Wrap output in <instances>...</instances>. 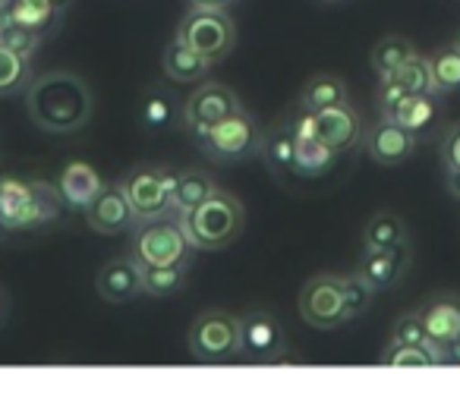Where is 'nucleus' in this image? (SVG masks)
<instances>
[{
	"mask_svg": "<svg viewBox=\"0 0 460 406\" xmlns=\"http://www.w3.org/2000/svg\"><path fill=\"white\" fill-rule=\"evenodd\" d=\"M102 186H104V180L98 177V171L89 161H70V164L60 171V180H58L60 199H64V205L73 211H83L85 205L102 192Z\"/></svg>",
	"mask_w": 460,
	"mask_h": 406,
	"instance_id": "6ab92c4d",
	"label": "nucleus"
},
{
	"mask_svg": "<svg viewBox=\"0 0 460 406\" xmlns=\"http://www.w3.org/2000/svg\"><path fill=\"white\" fill-rule=\"evenodd\" d=\"M211 66L215 64H211L208 57L196 54L192 48H186L183 41H177V39H173L171 45L164 48V54H161V70H164V76L180 85H192V83L208 79Z\"/></svg>",
	"mask_w": 460,
	"mask_h": 406,
	"instance_id": "aec40b11",
	"label": "nucleus"
},
{
	"mask_svg": "<svg viewBox=\"0 0 460 406\" xmlns=\"http://www.w3.org/2000/svg\"><path fill=\"white\" fill-rule=\"evenodd\" d=\"M190 7H208V10H230L237 7L240 0H186Z\"/></svg>",
	"mask_w": 460,
	"mask_h": 406,
	"instance_id": "58836bf2",
	"label": "nucleus"
},
{
	"mask_svg": "<svg viewBox=\"0 0 460 406\" xmlns=\"http://www.w3.org/2000/svg\"><path fill=\"white\" fill-rule=\"evenodd\" d=\"M438 154H441V164H445V171H460V123L447 127V133L441 136Z\"/></svg>",
	"mask_w": 460,
	"mask_h": 406,
	"instance_id": "4c0bfd02",
	"label": "nucleus"
},
{
	"mask_svg": "<svg viewBox=\"0 0 460 406\" xmlns=\"http://www.w3.org/2000/svg\"><path fill=\"white\" fill-rule=\"evenodd\" d=\"M60 211H64V199L58 192V183L0 173V221L7 234L51 227L60 221Z\"/></svg>",
	"mask_w": 460,
	"mask_h": 406,
	"instance_id": "f03ea898",
	"label": "nucleus"
},
{
	"mask_svg": "<svg viewBox=\"0 0 460 406\" xmlns=\"http://www.w3.org/2000/svg\"><path fill=\"white\" fill-rule=\"evenodd\" d=\"M29 83H32V60L0 45V98L20 95Z\"/></svg>",
	"mask_w": 460,
	"mask_h": 406,
	"instance_id": "7c9ffc66",
	"label": "nucleus"
},
{
	"mask_svg": "<svg viewBox=\"0 0 460 406\" xmlns=\"http://www.w3.org/2000/svg\"><path fill=\"white\" fill-rule=\"evenodd\" d=\"M183 224V234L190 240V249L199 252H215V249H227L230 243H237L246 224V208L237 196L215 190L205 202H199L192 211L177 215Z\"/></svg>",
	"mask_w": 460,
	"mask_h": 406,
	"instance_id": "7ed1b4c3",
	"label": "nucleus"
},
{
	"mask_svg": "<svg viewBox=\"0 0 460 406\" xmlns=\"http://www.w3.org/2000/svg\"><path fill=\"white\" fill-rule=\"evenodd\" d=\"M315 136L332 148L334 154H347L363 142V117L350 102L334 108L315 110Z\"/></svg>",
	"mask_w": 460,
	"mask_h": 406,
	"instance_id": "ddd939ff",
	"label": "nucleus"
},
{
	"mask_svg": "<svg viewBox=\"0 0 460 406\" xmlns=\"http://www.w3.org/2000/svg\"><path fill=\"white\" fill-rule=\"evenodd\" d=\"M26 110L39 129L51 136H66L92 120L95 98L79 73L48 70L26 85Z\"/></svg>",
	"mask_w": 460,
	"mask_h": 406,
	"instance_id": "f257e3e1",
	"label": "nucleus"
},
{
	"mask_svg": "<svg viewBox=\"0 0 460 406\" xmlns=\"http://www.w3.org/2000/svg\"><path fill=\"white\" fill-rule=\"evenodd\" d=\"M294 152H296V139H294V133H290L288 120L271 127L269 133H262V154L275 173L294 167Z\"/></svg>",
	"mask_w": 460,
	"mask_h": 406,
	"instance_id": "c85d7f7f",
	"label": "nucleus"
},
{
	"mask_svg": "<svg viewBox=\"0 0 460 406\" xmlns=\"http://www.w3.org/2000/svg\"><path fill=\"white\" fill-rule=\"evenodd\" d=\"M186 284V261L180 265L142 268V296H171Z\"/></svg>",
	"mask_w": 460,
	"mask_h": 406,
	"instance_id": "2f4dec72",
	"label": "nucleus"
},
{
	"mask_svg": "<svg viewBox=\"0 0 460 406\" xmlns=\"http://www.w3.org/2000/svg\"><path fill=\"white\" fill-rule=\"evenodd\" d=\"M391 343H420V347H432L426 328H422V322H420V312H410V315L397 318L394 331H391Z\"/></svg>",
	"mask_w": 460,
	"mask_h": 406,
	"instance_id": "c9c22d12",
	"label": "nucleus"
},
{
	"mask_svg": "<svg viewBox=\"0 0 460 406\" xmlns=\"http://www.w3.org/2000/svg\"><path fill=\"white\" fill-rule=\"evenodd\" d=\"M445 353L435 347H420V343H388V349L382 353V366L394 368H429L441 366Z\"/></svg>",
	"mask_w": 460,
	"mask_h": 406,
	"instance_id": "cd10ccee",
	"label": "nucleus"
},
{
	"mask_svg": "<svg viewBox=\"0 0 460 406\" xmlns=\"http://www.w3.org/2000/svg\"><path fill=\"white\" fill-rule=\"evenodd\" d=\"M429 66H432V85L435 95H451V92H460V48L445 45L429 57Z\"/></svg>",
	"mask_w": 460,
	"mask_h": 406,
	"instance_id": "bb28decb",
	"label": "nucleus"
},
{
	"mask_svg": "<svg viewBox=\"0 0 460 406\" xmlns=\"http://www.w3.org/2000/svg\"><path fill=\"white\" fill-rule=\"evenodd\" d=\"M4 236H7V227H4V221H0V240H4Z\"/></svg>",
	"mask_w": 460,
	"mask_h": 406,
	"instance_id": "c03bdc74",
	"label": "nucleus"
},
{
	"mask_svg": "<svg viewBox=\"0 0 460 406\" xmlns=\"http://www.w3.org/2000/svg\"><path fill=\"white\" fill-rule=\"evenodd\" d=\"M350 102V92H347V83L338 76H315L303 85V95H300V108L315 114V110H325L334 108V104H344Z\"/></svg>",
	"mask_w": 460,
	"mask_h": 406,
	"instance_id": "a878e982",
	"label": "nucleus"
},
{
	"mask_svg": "<svg viewBox=\"0 0 460 406\" xmlns=\"http://www.w3.org/2000/svg\"><path fill=\"white\" fill-rule=\"evenodd\" d=\"M288 353V331L275 312L250 309L240 315V359L275 362Z\"/></svg>",
	"mask_w": 460,
	"mask_h": 406,
	"instance_id": "9b49d317",
	"label": "nucleus"
},
{
	"mask_svg": "<svg viewBox=\"0 0 460 406\" xmlns=\"http://www.w3.org/2000/svg\"><path fill=\"white\" fill-rule=\"evenodd\" d=\"M7 315H10V293H7V287L0 284V324L7 322Z\"/></svg>",
	"mask_w": 460,
	"mask_h": 406,
	"instance_id": "a19ab883",
	"label": "nucleus"
},
{
	"mask_svg": "<svg viewBox=\"0 0 460 406\" xmlns=\"http://www.w3.org/2000/svg\"><path fill=\"white\" fill-rule=\"evenodd\" d=\"M51 4H54V10H58L60 16H66V13H70V7H73V0H51Z\"/></svg>",
	"mask_w": 460,
	"mask_h": 406,
	"instance_id": "37998d69",
	"label": "nucleus"
},
{
	"mask_svg": "<svg viewBox=\"0 0 460 406\" xmlns=\"http://www.w3.org/2000/svg\"><path fill=\"white\" fill-rule=\"evenodd\" d=\"M177 41L208 57L211 64H221L237 48V22L230 20L227 10L190 7L177 26Z\"/></svg>",
	"mask_w": 460,
	"mask_h": 406,
	"instance_id": "0eeeda50",
	"label": "nucleus"
},
{
	"mask_svg": "<svg viewBox=\"0 0 460 406\" xmlns=\"http://www.w3.org/2000/svg\"><path fill=\"white\" fill-rule=\"evenodd\" d=\"M4 16L20 22V26L32 29V32H39L41 39H51L60 29V22H64V16L54 10L51 0H7Z\"/></svg>",
	"mask_w": 460,
	"mask_h": 406,
	"instance_id": "412c9836",
	"label": "nucleus"
},
{
	"mask_svg": "<svg viewBox=\"0 0 460 406\" xmlns=\"http://www.w3.org/2000/svg\"><path fill=\"white\" fill-rule=\"evenodd\" d=\"M407 265H410V243L407 246H394V249H363L357 274L378 293V290H388V287L401 284Z\"/></svg>",
	"mask_w": 460,
	"mask_h": 406,
	"instance_id": "dca6fc26",
	"label": "nucleus"
},
{
	"mask_svg": "<svg viewBox=\"0 0 460 406\" xmlns=\"http://www.w3.org/2000/svg\"><path fill=\"white\" fill-rule=\"evenodd\" d=\"M133 255L142 268L180 265L190 255V240L183 234V224L177 215L148 217L133 224Z\"/></svg>",
	"mask_w": 460,
	"mask_h": 406,
	"instance_id": "423d86ee",
	"label": "nucleus"
},
{
	"mask_svg": "<svg viewBox=\"0 0 460 406\" xmlns=\"http://www.w3.org/2000/svg\"><path fill=\"white\" fill-rule=\"evenodd\" d=\"M334 158H338V154H334L332 148L319 139V136H313V139L296 142L294 167H290V173H296V177H306V180L325 177V173L334 167Z\"/></svg>",
	"mask_w": 460,
	"mask_h": 406,
	"instance_id": "b1692460",
	"label": "nucleus"
},
{
	"mask_svg": "<svg viewBox=\"0 0 460 406\" xmlns=\"http://www.w3.org/2000/svg\"><path fill=\"white\" fill-rule=\"evenodd\" d=\"M391 76L401 79L403 89L413 92V95H426V92H435L432 66H429V57H422V54H413V57H407L394 73H391Z\"/></svg>",
	"mask_w": 460,
	"mask_h": 406,
	"instance_id": "72a5a7b5",
	"label": "nucleus"
},
{
	"mask_svg": "<svg viewBox=\"0 0 460 406\" xmlns=\"http://www.w3.org/2000/svg\"><path fill=\"white\" fill-rule=\"evenodd\" d=\"M319 4H344V0H319Z\"/></svg>",
	"mask_w": 460,
	"mask_h": 406,
	"instance_id": "a18cd8bd",
	"label": "nucleus"
},
{
	"mask_svg": "<svg viewBox=\"0 0 460 406\" xmlns=\"http://www.w3.org/2000/svg\"><path fill=\"white\" fill-rule=\"evenodd\" d=\"M95 290L111 305L133 303L136 296H142V265L133 255H117V259L104 261L98 268Z\"/></svg>",
	"mask_w": 460,
	"mask_h": 406,
	"instance_id": "2eb2a0df",
	"label": "nucleus"
},
{
	"mask_svg": "<svg viewBox=\"0 0 460 406\" xmlns=\"http://www.w3.org/2000/svg\"><path fill=\"white\" fill-rule=\"evenodd\" d=\"M407 95H413V92L403 89V83L397 76H382L378 79V92H376V104H378V114L388 117L391 110L397 108V104L403 102Z\"/></svg>",
	"mask_w": 460,
	"mask_h": 406,
	"instance_id": "e433bc0d",
	"label": "nucleus"
},
{
	"mask_svg": "<svg viewBox=\"0 0 460 406\" xmlns=\"http://www.w3.org/2000/svg\"><path fill=\"white\" fill-rule=\"evenodd\" d=\"M41 41H45V39H41L39 32H32V29H26V26H20V22L7 20V16H0V45L10 48L13 54L32 60L35 54H39Z\"/></svg>",
	"mask_w": 460,
	"mask_h": 406,
	"instance_id": "473e14b6",
	"label": "nucleus"
},
{
	"mask_svg": "<svg viewBox=\"0 0 460 406\" xmlns=\"http://www.w3.org/2000/svg\"><path fill=\"white\" fill-rule=\"evenodd\" d=\"M215 190L217 186L211 183V177L205 171H177V183H173V196H171V215H186L199 202H205Z\"/></svg>",
	"mask_w": 460,
	"mask_h": 406,
	"instance_id": "5701e85b",
	"label": "nucleus"
},
{
	"mask_svg": "<svg viewBox=\"0 0 460 406\" xmlns=\"http://www.w3.org/2000/svg\"><path fill=\"white\" fill-rule=\"evenodd\" d=\"M243 108L240 95L230 85L215 83V79H202L196 85V92H190V98L183 102V127L192 139L205 133L208 127H215L217 120H224L227 114Z\"/></svg>",
	"mask_w": 460,
	"mask_h": 406,
	"instance_id": "9d476101",
	"label": "nucleus"
},
{
	"mask_svg": "<svg viewBox=\"0 0 460 406\" xmlns=\"http://www.w3.org/2000/svg\"><path fill=\"white\" fill-rule=\"evenodd\" d=\"M136 120L148 133H171V129L183 127V104L171 95L167 89H146L136 108Z\"/></svg>",
	"mask_w": 460,
	"mask_h": 406,
	"instance_id": "a211bd4d",
	"label": "nucleus"
},
{
	"mask_svg": "<svg viewBox=\"0 0 460 406\" xmlns=\"http://www.w3.org/2000/svg\"><path fill=\"white\" fill-rule=\"evenodd\" d=\"M388 117L420 139V136H426L429 129H432L435 117H438V95H435V92H426V95H407Z\"/></svg>",
	"mask_w": 460,
	"mask_h": 406,
	"instance_id": "4be33fe9",
	"label": "nucleus"
},
{
	"mask_svg": "<svg viewBox=\"0 0 460 406\" xmlns=\"http://www.w3.org/2000/svg\"><path fill=\"white\" fill-rule=\"evenodd\" d=\"M186 347L192 359L202 366H224V362L240 359V315L224 309L202 312L190 324Z\"/></svg>",
	"mask_w": 460,
	"mask_h": 406,
	"instance_id": "39448f33",
	"label": "nucleus"
},
{
	"mask_svg": "<svg viewBox=\"0 0 460 406\" xmlns=\"http://www.w3.org/2000/svg\"><path fill=\"white\" fill-rule=\"evenodd\" d=\"M407 246V224L394 211H378L363 227V249H394Z\"/></svg>",
	"mask_w": 460,
	"mask_h": 406,
	"instance_id": "393cba45",
	"label": "nucleus"
},
{
	"mask_svg": "<svg viewBox=\"0 0 460 406\" xmlns=\"http://www.w3.org/2000/svg\"><path fill=\"white\" fill-rule=\"evenodd\" d=\"M83 215H85V224L102 236L127 234L136 224V215H133V208H129L127 196H123L120 183H104L102 192L83 208Z\"/></svg>",
	"mask_w": 460,
	"mask_h": 406,
	"instance_id": "4468645a",
	"label": "nucleus"
},
{
	"mask_svg": "<svg viewBox=\"0 0 460 406\" xmlns=\"http://www.w3.org/2000/svg\"><path fill=\"white\" fill-rule=\"evenodd\" d=\"M416 136L394 123L391 117H378L372 127L363 129V148L376 164L382 167H401L413 158L416 152Z\"/></svg>",
	"mask_w": 460,
	"mask_h": 406,
	"instance_id": "f8f14e48",
	"label": "nucleus"
},
{
	"mask_svg": "<svg viewBox=\"0 0 460 406\" xmlns=\"http://www.w3.org/2000/svg\"><path fill=\"white\" fill-rule=\"evenodd\" d=\"M445 362H451V366H460V337L445 349Z\"/></svg>",
	"mask_w": 460,
	"mask_h": 406,
	"instance_id": "79ce46f5",
	"label": "nucleus"
},
{
	"mask_svg": "<svg viewBox=\"0 0 460 406\" xmlns=\"http://www.w3.org/2000/svg\"><path fill=\"white\" fill-rule=\"evenodd\" d=\"M420 322L429 334V343L445 353L460 337V299L454 293H438L420 309Z\"/></svg>",
	"mask_w": 460,
	"mask_h": 406,
	"instance_id": "f3484780",
	"label": "nucleus"
},
{
	"mask_svg": "<svg viewBox=\"0 0 460 406\" xmlns=\"http://www.w3.org/2000/svg\"><path fill=\"white\" fill-rule=\"evenodd\" d=\"M4 7H7V0H0V16H4Z\"/></svg>",
	"mask_w": 460,
	"mask_h": 406,
	"instance_id": "de8ad7c7",
	"label": "nucleus"
},
{
	"mask_svg": "<svg viewBox=\"0 0 460 406\" xmlns=\"http://www.w3.org/2000/svg\"><path fill=\"white\" fill-rule=\"evenodd\" d=\"M341 284H344V305H347V318H359L366 309L372 305V296H376V290H372L369 284H366L359 274H344L341 278Z\"/></svg>",
	"mask_w": 460,
	"mask_h": 406,
	"instance_id": "f704fd0d",
	"label": "nucleus"
},
{
	"mask_svg": "<svg viewBox=\"0 0 460 406\" xmlns=\"http://www.w3.org/2000/svg\"><path fill=\"white\" fill-rule=\"evenodd\" d=\"M196 146L215 164H237V161H250L252 154L262 152V127L250 110L240 108L205 129Z\"/></svg>",
	"mask_w": 460,
	"mask_h": 406,
	"instance_id": "20e7f679",
	"label": "nucleus"
},
{
	"mask_svg": "<svg viewBox=\"0 0 460 406\" xmlns=\"http://www.w3.org/2000/svg\"><path fill=\"white\" fill-rule=\"evenodd\" d=\"M454 45H457V48H460V29H457V35H454Z\"/></svg>",
	"mask_w": 460,
	"mask_h": 406,
	"instance_id": "49530a36",
	"label": "nucleus"
},
{
	"mask_svg": "<svg viewBox=\"0 0 460 406\" xmlns=\"http://www.w3.org/2000/svg\"><path fill=\"white\" fill-rule=\"evenodd\" d=\"M296 309L309 328L319 331H334L350 322L344 305V284L338 274H315L313 280H306L300 299H296Z\"/></svg>",
	"mask_w": 460,
	"mask_h": 406,
	"instance_id": "1a4fd4ad",
	"label": "nucleus"
},
{
	"mask_svg": "<svg viewBox=\"0 0 460 406\" xmlns=\"http://www.w3.org/2000/svg\"><path fill=\"white\" fill-rule=\"evenodd\" d=\"M445 183H447V192L460 202V171H447Z\"/></svg>",
	"mask_w": 460,
	"mask_h": 406,
	"instance_id": "ea45409f",
	"label": "nucleus"
},
{
	"mask_svg": "<svg viewBox=\"0 0 460 406\" xmlns=\"http://www.w3.org/2000/svg\"><path fill=\"white\" fill-rule=\"evenodd\" d=\"M416 48L410 39H403V35H385L382 41H376V48H372V70H376V76H391V73L397 70V66L403 64L407 57H413Z\"/></svg>",
	"mask_w": 460,
	"mask_h": 406,
	"instance_id": "c756f323",
	"label": "nucleus"
},
{
	"mask_svg": "<svg viewBox=\"0 0 460 406\" xmlns=\"http://www.w3.org/2000/svg\"><path fill=\"white\" fill-rule=\"evenodd\" d=\"M173 183H177V171H171V167L139 164L120 180V190L133 208L136 221H148V217L171 215Z\"/></svg>",
	"mask_w": 460,
	"mask_h": 406,
	"instance_id": "6e6552de",
	"label": "nucleus"
}]
</instances>
